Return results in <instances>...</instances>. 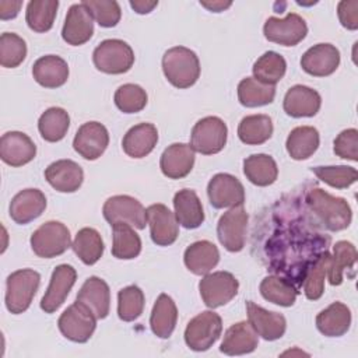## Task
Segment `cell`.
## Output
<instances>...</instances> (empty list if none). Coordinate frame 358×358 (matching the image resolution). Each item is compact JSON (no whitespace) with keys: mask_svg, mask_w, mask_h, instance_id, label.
<instances>
[{"mask_svg":"<svg viewBox=\"0 0 358 358\" xmlns=\"http://www.w3.org/2000/svg\"><path fill=\"white\" fill-rule=\"evenodd\" d=\"M305 203L329 231H343L351 224L352 211L343 197L331 196L323 189L315 187L306 193Z\"/></svg>","mask_w":358,"mask_h":358,"instance_id":"cell-1","label":"cell"},{"mask_svg":"<svg viewBox=\"0 0 358 358\" xmlns=\"http://www.w3.org/2000/svg\"><path fill=\"white\" fill-rule=\"evenodd\" d=\"M162 71L173 87L189 88L200 77V62L189 48L175 46L164 53Z\"/></svg>","mask_w":358,"mask_h":358,"instance_id":"cell-2","label":"cell"},{"mask_svg":"<svg viewBox=\"0 0 358 358\" xmlns=\"http://www.w3.org/2000/svg\"><path fill=\"white\" fill-rule=\"evenodd\" d=\"M41 282V275L32 268H22L11 273L6 282V306L8 312L20 315L25 312Z\"/></svg>","mask_w":358,"mask_h":358,"instance_id":"cell-3","label":"cell"},{"mask_svg":"<svg viewBox=\"0 0 358 358\" xmlns=\"http://www.w3.org/2000/svg\"><path fill=\"white\" fill-rule=\"evenodd\" d=\"M95 67L106 74H123L134 63V52L122 39H105L92 53Z\"/></svg>","mask_w":358,"mask_h":358,"instance_id":"cell-4","label":"cell"},{"mask_svg":"<svg viewBox=\"0 0 358 358\" xmlns=\"http://www.w3.org/2000/svg\"><path fill=\"white\" fill-rule=\"evenodd\" d=\"M70 246V231L59 221H48L42 224L31 236V248L34 253L43 259L60 256Z\"/></svg>","mask_w":358,"mask_h":358,"instance_id":"cell-5","label":"cell"},{"mask_svg":"<svg viewBox=\"0 0 358 358\" xmlns=\"http://www.w3.org/2000/svg\"><path fill=\"white\" fill-rule=\"evenodd\" d=\"M228 129L222 119L217 116H206L200 119L192 129L190 145L203 155L220 152L227 144Z\"/></svg>","mask_w":358,"mask_h":358,"instance_id":"cell-6","label":"cell"},{"mask_svg":"<svg viewBox=\"0 0 358 358\" xmlns=\"http://www.w3.org/2000/svg\"><path fill=\"white\" fill-rule=\"evenodd\" d=\"M221 316L213 310H204L194 316L186 326L185 341L193 351L208 350L221 336Z\"/></svg>","mask_w":358,"mask_h":358,"instance_id":"cell-7","label":"cell"},{"mask_svg":"<svg viewBox=\"0 0 358 358\" xmlns=\"http://www.w3.org/2000/svg\"><path fill=\"white\" fill-rule=\"evenodd\" d=\"M57 326L67 340L87 343L95 331L96 317L85 305L76 301L60 315Z\"/></svg>","mask_w":358,"mask_h":358,"instance_id":"cell-8","label":"cell"},{"mask_svg":"<svg viewBox=\"0 0 358 358\" xmlns=\"http://www.w3.org/2000/svg\"><path fill=\"white\" fill-rule=\"evenodd\" d=\"M239 282L229 271L206 274L199 282V291L206 306L215 309L227 305L238 294Z\"/></svg>","mask_w":358,"mask_h":358,"instance_id":"cell-9","label":"cell"},{"mask_svg":"<svg viewBox=\"0 0 358 358\" xmlns=\"http://www.w3.org/2000/svg\"><path fill=\"white\" fill-rule=\"evenodd\" d=\"M102 214L110 225L126 222L137 229H144L147 224L145 208L137 199L127 194L109 197L102 207Z\"/></svg>","mask_w":358,"mask_h":358,"instance_id":"cell-10","label":"cell"},{"mask_svg":"<svg viewBox=\"0 0 358 358\" xmlns=\"http://www.w3.org/2000/svg\"><path fill=\"white\" fill-rule=\"evenodd\" d=\"M248 213L242 206L231 207L221 215L217 224V236L220 243L229 252H241L246 241Z\"/></svg>","mask_w":358,"mask_h":358,"instance_id":"cell-11","label":"cell"},{"mask_svg":"<svg viewBox=\"0 0 358 358\" xmlns=\"http://www.w3.org/2000/svg\"><path fill=\"white\" fill-rule=\"evenodd\" d=\"M263 32L266 39L270 42L282 46H295L306 36L308 25L301 15L289 13L285 18H267L263 27Z\"/></svg>","mask_w":358,"mask_h":358,"instance_id":"cell-12","label":"cell"},{"mask_svg":"<svg viewBox=\"0 0 358 358\" xmlns=\"http://www.w3.org/2000/svg\"><path fill=\"white\" fill-rule=\"evenodd\" d=\"M210 204L214 208H227L242 206L245 201V189L238 178L229 173L214 175L207 185Z\"/></svg>","mask_w":358,"mask_h":358,"instance_id":"cell-13","label":"cell"},{"mask_svg":"<svg viewBox=\"0 0 358 358\" xmlns=\"http://www.w3.org/2000/svg\"><path fill=\"white\" fill-rule=\"evenodd\" d=\"M151 239L158 246L172 245L179 235V222L175 214L161 203L151 204L145 210Z\"/></svg>","mask_w":358,"mask_h":358,"instance_id":"cell-14","label":"cell"},{"mask_svg":"<svg viewBox=\"0 0 358 358\" xmlns=\"http://www.w3.org/2000/svg\"><path fill=\"white\" fill-rule=\"evenodd\" d=\"M109 144V133L99 122H87L81 124L74 136L73 147L83 158L94 161L99 158Z\"/></svg>","mask_w":358,"mask_h":358,"instance_id":"cell-15","label":"cell"},{"mask_svg":"<svg viewBox=\"0 0 358 358\" xmlns=\"http://www.w3.org/2000/svg\"><path fill=\"white\" fill-rule=\"evenodd\" d=\"M76 278H77V273L73 266L70 264L57 266L52 273L49 287L41 301V309L45 310V313L56 312L66 301L70 289L76 282Z\"/></svg>","mask_w":358,"mask_h":358,"instance_id":"cell-16","label":"cell"},{"mask_svg":"<svg viewBox=\"0 0 358 358\" xmlns=\"http://www.w3.org/2000/svg\"><path fill=\"white\" fill-rule=\"evenodd\" d=\"M340 64V52L331 43H317L309 48L301 57V67L313 77L333 74Z\"/></svg>","mask_w":358,"mask_h":358,"instance_id":"cell-17","label":"cell"},{"mask_svg":"<svg viewBox=\"0 0 358 358\" xmlns=\"http://www.w3.org/2000/svg\"><path fill=\"white\" fill-rule=\"evenodd\" d=\"M90 11L83 3L73 4L66 15L62 38L73 46H80L88 42L94 34V21Z\"/></svg>","mask_w":358,"mask_h":358,"instance_id":"cell-18","label":"cell"},{"mask_svg":"<svg viewBox=\"0 0 358 358\" xmlns=\"http://www.w3.org/2000/svg\"><path fill=\"white\" fill-rule=\"evenodd\" d=\"M36 155V145L22 131H7L0 138V158L11 166H22Z\"/></svg>","mask_w":358,"mask_h":358,"instance_id":"cell-19","label":"cell"},{"mask_svg":"<svg viewBox=\"0 0 358 358\" xmlns=\"http://www.w3.org/2000/svg\"><path fill=\"white\" fill-rule=\"evenodd\" d=\"M248 319L257 336L263 337L267 341L278 340L284 336L287 329V320L281 313L267 310L253 301L246 302Z\"/></svg>","mask_w":358,"mask_h":358,"instance_id":"cell-20","label":"cell"},{"mask_svg":"<svg viewBox=\"0 0 358 358\" xmlns=\"http://www.w3.org/2000/svg\"><path fill=\"white\" fill-rule=\"evenodd\" d=\"M45 179L57 192L73 193L84 180L83 168L71 159H59L45 169Z\"/></svg>","mask_w":358,"mask_h":358,"instance_id":"cell-21","label":"cell"},{"mask_svg":"<svg viewBox=\"0 0 358 358\" xmlns=\"http://www.w3.org/2000/svg\"><path fill=\"white\" fill-rule=\"evenodd\" d=\"M194 165V150L190 144L173 143L161 155L159 166L169 179H182L190 173Z\"/></svg>","mask_w":358,"mask_h":358,"instance_id":"cell-22","label":"cell"},{"mask_svg":"<svg viewBox=\"0 0 358 358\" xmlns=\"http://www.w3.org/2000/svg\"><path fill=\"white\" fill-rule=\"evenodd\" d=\"M322 105L319 92L306 85L291 87L284 96V110L292 117H312L315 116Z\"/></svg>","mask_w":358,"mask_h":358,"instance_id":"cell-23","label":"cell"},{"mask_svg":"<svg viewBox=\"0 0 358 358\" xmlns=\"http://www.w3.org/2000/svg\"><path fill=\"white\" fill-rule=\"evenodd\" d=\"M46 208V197L39 189H24L10 203V217L14 222L24 225L38 218Z\"/></svg>","mask_w":358,"mask_h":358,"instance_id":"cell-24","label":"cell"},{"mask_svg":"<svg viewBox=\"0 0 358 358\" xmlns=\"http://www.w3.org/2000/svg\"><path fill=\"white\" fill-rule=\"evenodd\" d=\"M77 301L85 305L96 319H105L110 308V291L108 284L99 277H90L81 285Z\"/></svg>","mask_w":358,"mask_h":358,"instance_id":"cell-25","label":"cell"},{"mask_svg":"<svg viewBox=\"0 0 358 358\" xmlns=\"http://www.w3.org/2000/svg\"><path fill=\"white\" fill-rule=\"evenodd\" d=\"M259 344V337L249 322L232 324L224 334L220 351L227 355H243L253 352Z\"/></svg>","mask_w":358,"mask_h":358,"instance_id":"cell-26","label":"cell"},{"mask_svg":"<svg viewBox=\"0 0 358 358\" xmlns=\"http://www.w3.org/2000/svg\"><path fill=\"white\" fill-rule=\"evenodd\" d=\"M32 76L39 85L45 88H57L67 81L69 66L60 56L46 55L34 63Z\"/></svg>","mask_w":358,"mask_h":358,"instance_id":"cell-27","label":"cell"},{"mask_svg":"<svg viewBox=\"0 0 358 358\" xmlns=\"http://www.w3.org/2000/svg\"><path fill=\"white\" fill-rule=\"evenodd\" d=\"M173 208L178 222L186 229L199 228L204 222V211L197 193L182 189L173 196Z\"/></svg>","mask_w":358,"mask_h":358,"instance_id":"cell-28","label":"cell"},{"mask_svg":"<svg viewBox=\"0 0 358 358\" xmlns=\"http://www.w3.org/2000/svg\"><path fill=\"white\" fill-rule=\"evenodd\" d=\"M183 262L193 274L206 275L218 264L220 252L213 242L197 241L186 248Z\"/></svg>","mask_w":358,"mask_h":358,"instance_id":"cell-29","label":"cell"},{"mask_svg":"<svg viewBox=\"0 0 358 358\" xmlns=\"http://www.w3.org/2000/svg\"><path fill=\"white\" fill-rule=\"evenodd\" d=\"M158 141V130L152 123H140L127 130L123 137V151L131 158L148 155Z\"/></svg>","mask_w":358,"mask_h":358,"instance_id":"cell-30","label":"cell"},{"mask_svg":"<svg viewBox=\"0 0 358 358\" xmlns=\"http://www.w3.org/2000/svg\"><path fill=\"white\" fill-rule=\"evenodd\" d=\"M351 326V312L343 302H333L316 316V327L326 337H340Z\"/></svg>","mask_w":358,"mask_h":358,"instance_id":"cell-31","label":"cell"},{"mask_svg":"<svg viewBox=\"0 0 358 358\" xmlns=\"http://www.w3.org/2000/svg\"><path fill=\"white\" fill-rule=\"evenodd\" d=\"M178 320V308L173 299L166 295L161 294L154 306L150 316V326L152 333L159 338H168L173 333Z\"/></svg>","mask_w":358,"mask_h":358,"instance_id":"cell-32","label":"cell"},{"mask_svg":"<svg viewBox=\"0 0 358 358\" xmlns=\"http://www.w3.org/2000/svg\"><path fill=\"white\" fill-rule=\"evenodd\" d=\"M319 143V131L313 126H298L288 134L285 147L292 159L301 161L313 155Z\"/></svg>","mask_w":358,"mask_h":358,"instance_id":"cell-33","label":"cell"},{"mask_svg":"<svg viewBox=\"0 0 358 358\" xmlns=\"http://www.w3.org/2000/svg\"><path fill=\"white\" fill-rule=\"evenodd\" d=\"M243 173L256 186L273 185L278 176V168L273 157L267 154H253L243 161Z\"/></svg>","mask_w":358,"mask_h":358,"instance_id":"cell-34","label":"cell"},{"mask_svg":"<svg viewBox=\"0 0 358 358\" xmlns=\"http://www.w3.org/2000/svg\"><path fill=\"white\" fill-rule=\"evenodd\" d=\"M298 288L285 277L267 275L260 282L262 296L280 306H292L298 296Z\"/></svg>","mask_w":358,"mask_h":358,"instance_id":"cell-35","label":"cell"},{"mask_svg":"<svg viewBox=\"0 0 358 358\" xmlns=\"http://www.w3.org/2000/svg\"><path fill=\"white\" fill-rule=\"evenodd\" d=\"M112 231H113L112 255L116 259L130 260L140 255L141 239L131 225L126 222H117L112 225Z\"/></svg>","mask_w":358,"mask_h":358,"instance_id":"cell-36","label":"cell"},{"mask_svg":"<svg viewBox=\"0 0 358 358\" xmlns=\"http://www.w3.org/2000/svg\"><path fill=\"white\" fill-rule=\"evenodd\" d=\"M71 248L80 260L87 266L95 264L103 255V241L99 232L90 227L81 228L77 232Z\"/></svg>","mask_w":358,"mask_h":358,"instance_id":"cell-37","label":"cell"},{"mask_svg":"<svg viewBox=\"0 0 358 358\" xmlns=\"http://www.w3.org/2000/svg\"><path fill=\"white\" fill-rule=\"evenodd\" d=\"M273 134V122L267 115L245 116L238 126V137L242 143L249 145H259L266 143Z\"/></svg>","mask_w":358,"mask_h":358,"instance_id":"cell-38","label":"cell"},{"mask_svg":"<svg viewBox=\"0 0 358 358\" xmlns=\"http://www.w3.org/2000/svg\"><path fill=\"white\" fill-rule=\"evenodd\" d=\"M275 87L263 84L255 77H246L238 84V99L246 108L268 105L274 101Z\"/></svg>","mask_w":358,"mask_h":358,"instance_id":"cell-39","label":"cell"},{"mask_svg":"<svg viewBox=\"0 0 358 358\" xmlns=\"http://www.w3.org/2000/svg\"><path fill=\"white\" fill-rule=\"evenodd\" d=\"M70 126V116L63 108H49L46 109L39 120H38V130L43 140L49 143H56L64 138Z\"/></svg>","mask_w":358,"mask_h":358,"instance_id":"cell-40","label":"cell"},{"mask_svg":"<svg viewBox=\"0 0 358 358\" xmlns=\"http://www.w3.org/2000/svg\"><path fill=\"white\" fill-rule=\"evenodd\" d=\"M357 262L355 246L348 241H338L333 246V255L330 257L327 278L331 285H340L343 282V273L345 268H352Z\"/></svg>","mask_w":358,"mask_h":358,"instance_id":"cell-41","label":"cell"},{"mask_svg":"<svg viewBox=\"0 0 358 358\" xmlns=\"http://www.w3.org/2000/svg\"><path fill=\"white\" fill-rule=\"evenodd\" d=\"M59 1L57 0H32L27 4L25 20L35 32H46L53 27Z\"/></svg>","mask_w":358,"mask_h":358,"instance_id":"cell-42","label":"cell"},{"mask_svg":"<svg viewBox=\"0 0 358 358\" xmlns=\"http://www.w3.org/2000/svg\"><path fill=\"white\" fill-rule=\"evenodd\" d=\"M252 70L257 81L263 84L274 85L284 77L287 70V63L280 53L268 50L255 62Z\"/></svg>","mask_w":358,"mask_h":358,"instance_id":"cell-43","label":"cell"},{"mask_svg":"<svg viewBox=\"0 0 358 358\" xmlns=\"http://www.w3.org/2000/svg\"><path fill=\"white\" fill-rule=\"evenodd\" d=\"M331 255L329 250L320 253L317 259L309 266L303 277V294L308 299L316 301L324 292V277L327 274Z\"/></svg>","mask_w":358,"mask_h":358,"instance_id":"cell-44","label":"cell"},{"mask_svg":"<svg viewBox=\"0 0 358 358\" xmlns=\"http://www.w3.org/2000/svg\"><path fill=\"white\" fill-rule=\"evenodd\" d=\"M144 292L137 285H129L117 292V315L123 322L136 320L144 309Z\"/></svg>","mask_w":358,"mask_h":358,"instance_id":"cell-45","label":"cell"},{"mask_svg":"<svg viewBox=\"0 0 358 358\" xmlns=\"http://www.w3.org/2000/svg\"><path fill=\"white\" fill-rule=\"evenodd\" d=\"M27 56L25 41L14 32H4L0 36V64L7 69L18 67Z\"/></svg>","mask_w":358,"mask_h":358,"instance_id":"cell-46","label":"cell"},{"mask_svg":"<svg viewBox=\"0 0 358 358\" xmlns=\"http://www.w3.org/2000/svg\"><path fill=\"white\" fill-rule=\"evenodd\" d=\"M147 92L137 84H123L115 92V105L123 113H137L147 105Z\"/></svg>","mask_w":358,"mask_h":358,"instance_id":"cell-47","label":"cell"},{"mask_svg":"<svg viewBox=\"0 0 358 358\" xmlns=\"http://www.w3.org/2000/svg\"><path fill=\"white\" fill-rule=\"evenodd\" d=\"M312 172L324 183L336 189H347L358 179V172L352 166H313Z\"/></svg>","mask_w":358,"mask_h":358,"instance_id":"cell-48","label":"cell"},{"mask_svg":"<svg viewBox=\"0 0 358 358\" xmlns=\"http://www.w3.org/2000/svg\"><path fill=\"white\" fill-rule=\"evenodd\" d=\"M81 3L90 11L92 18L103 28H112L120 21L122 10L115 0H84Z\"/></svg>","mask_w":358,"mask_h":358,"instance_id":"cell-49","label":"cell"},{"mask_svg":"<svg viewBox=\"0 0 358 358\" xmlns=\"http://www.w3.org/2000/svg\"><path fill=\"white\" fill-rule=\"evenodd\" d=\"M334 154L340 158L358 161V131L357 129H345L336 138L333 145Z\"/></svg>","mask_w":358,"mask_h":358,"instance_id":"cell-50","label":"cell"},{"mask_svg":"<svg viewBox=\"0 0 358 358\" xmlns=\"http://www.w3.org/2000/svg\"><path fill=\"white\" fill-rule=\"evenodd\" d=\"M337 14L341 25L350 31H355L358 28V1H340L337 6Z\"/></svg>","mask_w":358,"mask_h":358,"instance_id":"cell-51","label":"cell"},{"mask_svg":"<svg viewBox=\"0 0 358 358\" xmlns=\"http://www.w3.org/2000/svg\"><path fill=\"white\" fill-rule=\"evenodd\" d=\"M21 6H22V1L1 0L0 1V18L1 20H11V18L17 17Z\"/></svg>","mask_w":358,"mask_h":358,"instance_id":"cell-52","label":"cell"},{"mask_svg":"<svg viewBox=\"0 0 358 358\" xmlns=\"http://www.w3.org/2000/svg\"><path fill=\"white\" fill-rule=\"evenodd\" d=\"M158 6V1H148V0H131L130 7L137 14H148Z\"/></svg>","mask_w":358,"mask_h":358,"instance_id":"cell-53","label":"cell"},{"mask_svg":"<svg viewBox=\"0 0 358 358\" xmlns=\"http://www.w3.org/2000/svg\"><path fill=\"white\" fill-rule=\"evenodd\" d=\"M200 4L206 8H208L210 11L214 13H221L224 10H227L228 7L232 6V1H221V0H215V1H200Z\"/></svg>","mask_w":358,"mask_h":358,"instance_id":"cell-54","label":"cell"}]
</instances>
